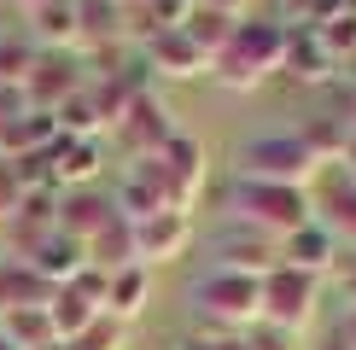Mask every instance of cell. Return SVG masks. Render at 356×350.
<instances>
[{
  "mask_svg": "<svg viewBox=\"0 0 356 350\" xmlns=\"http://www.w3.org/2000/svg\"><path fill=\"white\" fill-rule=\"evenodd\" d=\"M316 216V193L309 187H280V181H245L234 175L228 187V222H245L269 240H286L292 228H304Z\"/></svg>",
  "mask_w": 356,
  "mask_h": 350,
  "instance_id": "obj_1",
  "label": "cell"
},
{
  "mask_svg": "<svg viewBox=\"0 0 356 350\" xmlns=\"http://www.w3.org/2000/svg\"><path fill=\"white\" fill-rule=\"evenodd\" d=\"M286 35H292L286 24H240V29H234V41L211 58V76L222 88H234V94L263 88L280 65H286Z\"/></svg>",
  "mask_w": 356,
  "mask_h": 350,
  "instance_id": "obj_2",
  "label": "cell"
},
{
  "mask_svg": "<svg viewBox=\"0 0 356 350\" xmlns=\"http://www.w3.org/2000/svg\"><path fill=\"white\" fill-rule=\"evenodd\" d=\"M193 310L216 333H251L263 321V281L257 274H234V269H211L193 286Z\"/></svg>",
  "mask_w": 356,
  "mask_h": 350,
  "instance_id": "obj_3",
  "label": "cell"
},
{
  "mask_svg": "<svg viewBox=\"0 0 356 350\" xmlns=\"http://www.w3.org/2000/svg\"><path fill=\"white\" fill-rule=\"evenodd\" d=\"M240 175L245 181H280V187H309L321 175L316 152L298 135H257L240 152Z\"/></svg>",
  "mask_w": 356,
  "mask_h": 350,
  "instance_id": "obj_4",
  "label": "cell"
},
{
  "mask_svg": "<svg viewBox=\"0 0 356 350\" xmlns=\"http://www.w3.org/2000/svg\"><path fill=\"white\" fill-rule=\"evenodd\" d=\"M316 292H321L316 274H298V269L280 262L275 274H263V327H280V333L298 339L316 321Z\"/></svg>",
  "mask_w": 356,
  "mask_h": 350,
  "instance_id": "obj_5",
  "label": "cell"
},
{
  "mask_svg": "<svg viewBox=\"0 0 356 350\" xmlns=\"http://www.w3.org/2000/svg\"><path fill=\"white\" fill-rule=\"evenodd\" d=\"M82 70H88L82 53H47V47H35V65H29V76H24V99L35 111H58L70 94L88 88Z\"/></svg>",
  "mask_w": 356,
  "mask_h": 350,
  "instance_id": "obj_6",
  "label": "cell"
},
{
  "mask_svg": "<svg viewBox=\"0 0 356 350\" xmlns=\"http://www.w3.org/2000/svg\"><path fill=\"white\" fill-rule=\"evenodd\" d=\"M152 164H158V181H164L170 210H187V216H193V204H199L204 181H211V169H204V146L193 140V135H175L164 152L152 158Z\"/></svg>",
  "mask_w": 356,
  "mask_h": 350,
  "instance_id": "obj_7",
  "label": "cell"
},
{
  "mask_svg": "<svg viewBox=\"0 0 356 350\" xmlns=\"http://www.w3.org/2000/svg\"><path fill=\"white\" fill-rule=\"evenodd\" d=\"M175 135H181V128H175V117H164V106H158L152 88H140V94L129 99L123 123H117V140H123L129 164H135V158H158Z\"/></svg>",
  "mask_w": 356,
  "mask_h": 350,
  "instance_id": "obj_8",
  "label": "cell"
},
{
  "mask_svg": "<svg viewBox=\"0 0 356 350\" xmlns=\"http://www.w3.org/2000/svg\"><path fill=\"white\" fill-rule=\"evenodd\" d=\"M211 251L216 262L211 269H234V274H275L280 269V240H269V233H257V228H245V222H228L211 240Z\"/></svg>",
  "mask_w": 356,
  "mask_h": 350,
  "instance_id": "obj_9",
  "label": "cell"
},
{
  "mask_svg": "<svg viewBox=\"0 0 356 350\" xmlns=\"http://www.w3.org/2000/svg\"><path fill=\"white\" fill-rule=\"evenodd\" d=\"M146 70L193 82V76H211V53H204L187 29H152V35H146Z\"/></svg>",
  "mask_w": 356,
  "mask_h": 350,
  "instance_id": "obj_10",
  "label": "cell"
},
{
  "mask_svg": "<svg viewBox=\"0 0 356 350\" xmlns=\"http://www.w3.org/2000/svg\"><path fill=\"white\" fill-rule=\"evenodd\" d=\"M187 245H193V216L187 210H158L146 222H135V262H146V269L175 262Z\"/></svg>",
  "mask_w": 356,
  "mask_h": 350,
  "instance_id": "obj_11",
  "label": "cell"
},
{
  "mask_svg": "<svg viewBox=\"0 0 356 350\" xmlns=\"http://www.w3.org/2000/svg\"><path fill=\"white\" fill-rule=\"evenodd\" d=\"M280 262L321 281V274H333V269H339V233L321 222V216H309L304 228H292L286 240H280Z\"/></svg>",
  "mask_w": 356,
  "mask_h": 350,
  "instance_id": "obj_12",
  "label": "cell"
},
{
  "mask_svg": "<svg viewBox=\"0 0 356 350\" xmlns=\"http://www.w3.org/2000/svg\"><path fill=\"white\" fill-rule=\"evenodd\" d=\"M117 216V199H106L99 187H70V193H58V210H53V228L70 233V240H94L99 228H106Z\"/></svg>",
  "mask_w": 356,
  "mask_h": 350,
  "instance_id": "obj_13",
  "label": "cell"
},
{
  "mask_svg": "<svg viewBox=\"0 0 356 350\" xmlns=\"http://www.w3.org/2000/svg\"><path fill=\"white\" fill-rule=\"evenodd\" d=\"M99 164H106V152H99V140H58L47 152V181L53 193H70V187H94L99 181Z\"/></svg>",
  "mask_w": 356,
  "mask_h": 350,
  "instance_id": "obj_14",
  "label": "cell"
},
{
  "mask_svg": "<svg viewBox=\"0 0 356 350\" xmlns=\"http://www.w3.org/2000/svg\"><path fill=\"white\" fill-rule=\"evenodd\" d=\"M117 210H123L129 222H146V216L170 210L164 181H158V164H152V158H135V164L123 169V187H117Z\"/></svg>",
  "mask_w": 356,
  "mask_h": 350,
  "instance_id": "obj_15",
  "label": "cell"
},
{
  "mask_svg": "<svg viewBox=\"0 0 356 350\" xmlns=\"http://www.w3.org/2000/svg\"><path fill=\"white\" fill-rule=\"evenodd\" d=\"M76 24H82V58L88 53H117L123 41V24H129V6L123 0H76Z\"/></svg>",
  "mask_w": 356,
  "mask_h": 350,
  "instance_id": "obj_16",
  "label": "cell"
},
{
  "mask_svg": "<svg viewBox=\"0 0 356 350\" xmlns=\"http://www.w3.org/2000/svg\"><path fill=\"white\" fill-rule=\"evenodd\" d=\"M29 41L47 53H76L82 47V24H76V0H53V6L29 12Z\"/></svg>",
  "mask_w": 356,
  "mask_h": 350,
  "instance_id": "obj_17",
  "label": "cell"
},
{
  "mask_svg": "<svg viewBox=\"0 0 356 350\" xmlns=\"http://www.w3.org/2000/svg\"><path fill=\"white\" fill-rule=\"evenodd\" d=\"M146 298H152V269H146V262L111 269V281H106V310H99V315H117V321L135 327V315L146 310Z\"/></svg>",
  "mask_w": 356,
  "mask_h": 350,
  "instance_id": "obj_18",
  "label": "cell"
},
{
  "mask_svg": "<svg viewBox=\"0 0 356 350\" xmlns=\"http://www.w3.org/2000/svg\"><path fill=\"white\" fill-rule=\"evenodd\" d=\"M24 262H29V269H35L47 286H65L70 274L88 262V251H82V240H70V233H58V228H53V233H47V240H41Z\"/></svg>",
  "mask_w": 356,
  "mask_h": 350,
  "instance_id": "obj_19",
  "label": "cell"
},
{
  "mask_svg": "<svg viewBox=\"0 0 356 350\" xmlns=\"http://www.w3.org/2000/svg\"><path fill=\"white\" fill-rule=\"evenodd\" d=\"M82 251H88V262H94V269H106V274H111V269H129V262H135V222L117 210L111 222L82 245Z\"/></svg>",
  "mask_w": 356,
  "mask_h": 350,
  "instance_id": "obj_20",
  "label": "cell"
},
{
  "mask_svg": "<svg viewBox=\"0 0 356 350\" xmlns=\"http://www.w3.org/2000/svg\"><path fill=\"white\" fill-rule=\"evenodd\" d=\"M47 292H53V286L41 281L24 257H6V262H0V315L29 310V303H47Z\"/></svg>",
  "mask_w": 356,
  "mask_h": 350,
  "instance_id": "obj_21",
  "label": "cell"
},
{
  "mask_svg": "<svg viewBox=\"0 0 356 350\" xmlns=\"http://www.w3.org/2000/svg\"><path fill=\"white\" fill-rule=\"evenodd\" d=\"M280 70H292L298 82H327L333 58L316 41V29H292V35H286V65H280Z\"/></svg>",
  "mask_w": 356,
  "mask_h": 350,
  "instance_id": "obj_22",
  "label": "cell"
},
{
  "mask_svg": "<svg viewBox=\"0 0 356 350\" xmlns=\"http://www.w3.org/2000/svg\"><path fill=\"white\" fill-rule=\"evenodd\" d=\"M0 339L18 344V350H41V344H53L58 333H53V321H47V303H29V310L0 315Z\"/></svg>",
  "mask_w": 356,
  "mask_h": 350,
  "instance_id": "obj_23",
  "label": "cell"
},
{
  "mask_svg": "<svg viewBox=\"0 0 356 350\" xmlns=\"http://www.w3.org/2000/svg\"><path fill=\"white\" fill-rule=\"evenodd\" d=\"M94 315H99V310H94L88 298H76L70 286H53V292H47V321H53L58 344H70V339H76V333H82Z\"/></svg>",
  "mask_w": 356,
  "mask_h": 350,
  "instance_id": "obj_24",
  "label": "cell"
},
{
  "mask_svg": "<svg viewBox=\"0 0 356 350\" xmlns=\"http://www.w3.org/2000/svg\"><path fill=\"white\" fill-rule=\"evenodd\" d=\"M298 140L316 152V164H345L350 123H345V117H316V123H304V128H298Z\"/></svg>",
  "mask_w": 356,
  "mask_h": 350,
  "instance_id": "obj_25",
  "label": "cell"
},
{
  "mask_svg": "<svg viewBox=\"0 0 356 350\" xmlns=\"http://www.w3.org/2000/svg\"><path fill=\"white\" fill-rule=\"evenodd\" d=\"M181 29H187V35L199 41V47L211 53V58H216V53H222V47L234 41V29H240V18H234V12H216V6H193Z\"/></svg>",
  "mask_w": 356,
  "mask_h": 350,
  "instance_id": "obj_26",
  "label": "cell"
},
{
  "mask_svg": "<svg viewBox=\"0 0 356 350\" xmlns=\"http://www.w3.org/2000/svg\"><path fill=\"white\" fill-rule=\"evenodd\" d=\"M316 41L327 47L333 65H345V58L356 53V6H339L327 24H316Z\"/></svg>",
  "mask_w": 356,
  "mask_h": 350,
  "instance_id": "obj_27",
  "label": "cell"
},
{
  "mask_svg": "<svg viewBox=\"0 0 356 350\" xmlns=\"http://www.w3.org/2000/svg\"><path fill=\"white\" fill-rule=\"evenodd\" d=\"M65 350H129V321H117V315H94V321H88V327H82Z\"/></svg>",
  "mask_w": 356,
  "mask_h": 350,
  "instance_id": "obj_28",
  "label": "cell"
},
{
  "mask_svg": "<svg viewBox=\"0 0 356 350\" xmlns=\"http://www.w3.org/2000/svg\"><path fill=\"white\" fill-rule=\"evenodd\" d=\"M29 65H35V41L29 35H0V88H24Z\"/></svg>",
  "mask_w": 356,
  "mask_h": 350,
  "instance_id": "obj_29",
  "label": "cell"
},
{
  "mask_svg": "<svg viewBox=\"0 0 356 350\" xmlns=\"http://www.w3.org/2000/svg\"><path fill=\"white\" fill-rule=\"evenodd\" d=\"M106 281H111V274L106 269H94V262H82V269L76 274H70V292H76V298H88V303H94V310H106Z\"/></svg>",
  "mask_w": 356,
  "mask_h": 350,
  "instance_id": "obj_30",
  "label": "cell"
},
{
  "mask_svg": "<svg viewBox=\"0 0 356 350\" xmlns=\"http://www.w3.org/2000/svg\"><path fill=\"white\" fill-rule=\"evenodd\" d=\"M24 193H29V187L18 181V169H12V158H0V222H6V216H18Z\"/></svg>",
  "mask_w": 356,
  "mask_h": 350,
  "instance_id": "obj_31",
  "label": "cell"
},
{
  "mask_svg": "<svg viewBox=\"0 0 356 350\" xmlns=\"http://www.w3.org/2000/svg\"><path fill=\"white\" fill-rule=\"evenodd\" d=\"M345 0H286V18L292 24H327Z\"/></svg>",
  "mask_w": 356,
  "mask_h": 350,
  "instance_id": "obj_32",
  "label": "cell"
},
{
  "mask_svg": "<svg viewBox=\"0 0 356 350\" xmlns=\"http://www.w3.org/2000/svg\"><path fill=\"white\" fill-rule=\"evenodd\" d=\"M245 344H251V350H298V339H292V333H280V327H263V321L245 333Z\"/></svg>",
  "mask_w": 356,
  "mask_h": 350,
  "instance_id": "obj_33",
  "label": "cell"
},
{
  "mask_svg": "<svg viewBox=\"0 0 356 350\" xmlns=\"http://www.w3.org/2000/svg\"><path fill=\"white\" fill-rule=\"evenodd\" d=\"M187 350H251V344H245V333H216V327H204V339H193Z\"/></svg>",
  "mask_w": 356,
  "mask_h": 350,
  "instance_id": "obj_34",
  "label": "cell"
},
{
  "mask_svg": "<svg viewBox=\"0 0 356 350\" xmlns=\"http://www.w3.org/2000/svg\"><path fill=\"white\" fill-rule=\"evenodd\" d=\"M199 6H216V12H234V18H240V6H245V0H199Z\"/></svg>",
  "mask_w": 356,
  "mask_h": 350,
  "instance_id": "obj_35",
  "label": "cell"
},
{
  "mask_svg": "<svg viewBox=\"0 0 356 350\" xmlns=\"http://www.w3.org/2000/svg\"><path fill=\"white\" fill-rule=\"evenodd\" d=\"M345 298H350V310H356V269H345Z\"/></svg>",
  "mask_w": 356,
  "mask_h": 350,
  "instance_id": "obj_36",
  "label": "cell"
},
{
  "mask_svg": "<svg viewBox=\"0 0 356 350\" xmlns=\"http://www.w3.org/2000/svg\"><path fill=\"white\" fill-rule=\"evenodd\" d=\"M18 6H24V12H35V6H53V0H18Z\"/></svg>",
  "mask_w": 356,
  "mask_h": 350,
  "instance_id": "obj_37",
  "label": "cell"
},
{
  "mask_svg": "<svg viewBox=\"0 0 356 350\" xmlns=\"http://www.w3.org/2000/svg\"><path fill=\"white\" fill-rule=\"evenodd\" d=\"M327 350H350V339H345V333H339V339H333V344H327Z\"/></svg>",
  "mask_w": 356,
  "mask_h": 350,
  "instance_id": "obj_38",
  "label": "cell"
},
{
  "mask_svg": "<svg viewBox=\"0 0 356 350\" xmlns=\"http://www.w3.org/2000/svg\"><path fill=\"white\" fill-rule=\"evenodd\" d=\"M41 350H65V344H58V339H53V344H41Z\"/></svg>",
  "mask_w": 356,
  "mask_h": 350,
  "instance_id": "obj_39",
  "label": "cell"
},
{
  "mask_svg": "<svg viewBox=\"0 0 356 350\" xmlns=\"http://www.w3.org/2000/svg\"><path fill=\"white\" fill-rule=\"evenodd\" d=\"M0 350H18V344H6V339H0Z\"/></svg>",
  "mask_w": 356,
  "mask_h": 350,
  "instance_id": "obj_40",
  "label": "cell"
},
{
  "mask_svg": "<svg viewBox=\"0 0 356 350\" xmlns=\"http://www.w3.org/2000/svg\"><path fill=\"white\" fill-rule=\"evenodd\" d=\"M181 350H187V344H181Z\"/></svg>",
  "mask_w": 356,
  "mask_h": 350,
  "instance_id": "obj_41",
  "label": "cell"
}]
</instances>
